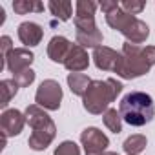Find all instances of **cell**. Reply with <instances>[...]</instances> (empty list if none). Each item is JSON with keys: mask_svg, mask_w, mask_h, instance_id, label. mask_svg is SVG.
Listing matches in <instances>:
<instances>
[{"mask_svg": "<svg viewBox=\"0 0 155 155\" xmlns=\"http://www.w3.org/2000/svg\"><path fill=\"white\" fill-rule=\"evenodd\" d=\"M119 113L126 124L140 128L153 120L155 104H153L151 95H148L144 91H131L122 97V101L119 104Z\"/></svg>", "mask_w": 155, "mask_h": 155, "instance_id": "cell-1", "label": "cell"}]
</instances>
